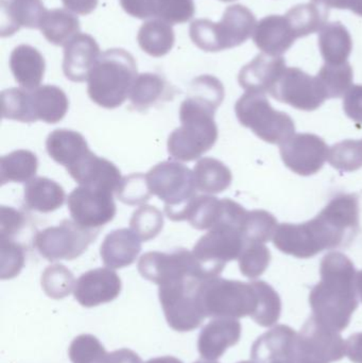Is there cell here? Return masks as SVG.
<instances>
[{
    "label": "cell",
    "mask_w": 362,
    "mask_h": 363,
    "mask_svg": "<svg viewBox=\"0 0 362 363\" xmlns=\"http://www.w3.org/2000/svg\"><path fill=\"white\" fill-rule=\"evenodd\" d=\"M319 47L325 63L344 64L352 52V36L340 21L329 23L319 34Z\"/></svg>",
    "instance_id": "obj_23"
},
{
    "label": "cell",
    "mask_w": 362,
    "mask_h": 363,
    "mask_svg": "<svg viewBox=\"0 0 362 363\" xmlns=\"http://www.w3.org/2000/svg\"><path fill=\"white\" fill-rule=\"evenodd\" d=\"M38 169V157L32 151H13L0 159V184L28 183L35 178Z\"/></svg>",
    "instance_id": "obj_24"
},
{
    "label": "cell",
    "mask_w": 362,
    "mask_h": 363,
    "mask_svg": "<svg viewBox=\"0 0 362 363\" xmlns=\"http://www.w3.org/2000/svg\"><path fill=\"white\" fill-rule=\"evenodd\" d=\"M140 237L131 228H119L106 235L100 247L104 266L113 270L131 266L142 251Z\"/></svg>",
    "instance_id": "obj_18"
},
{
    "label": "cell",
    "mask_w": 362,
    "mask_h": 363,
    "mask_svg": "<svg viewBox=\"0 0 362 363\" xmlns=\"http://www.w3.org/2000/svg\"><path fill=\"white\" fill-rule=\"evenodd\" d=\"M242 125L270 144L286 143L295 133V123L284 113L276 112L264 94L247 93L235 106Z\"/></svg>",
    "instance_id": "obj_4"
},
{
    "label": "cell",
    "mask_w": 362,
    "mask_h": 363,
    "mask_svg": "<svg viewBox=\"0 0 362 363\" xmlns=\"http://www.w3.org/2000/svg\"><path fill=\"white\" fill-rule=\"evenodd\" d=\"M220 25L218 27L220 31L218 32L213 26L210 27L213 40L208 49L210 51H219L242 45L250 38L251 34L254 33L257 23L254 14L248 8L237 4L225 11Z\"/></svg>",
    "instance_id": "obj_15"
},
{
    "label": "cell",
    "mask_w": 362,
    "mask_h": 363,
    "mask_svg": "<svg viewBox=\"0 0 362 363\" xmlns=\"http://www.w3.org/2000/svg\"><path fill=\"white\" fill-rule=\"evenodd\" d=\"M253 40L264 53L282 57L295 44L297 36L286 16L270 15L257 23Z\"/></svg>",
    "instance_id": "obj_19"
},
{
    "label": "cell",
    "mask_w": 362,
    "mask_h": 363,
    "mask_svg": "<svg viewBox=\"0 0 362 363\" xmlns=\"http://www.w3.org/2000/svg\"><path fill=\"white\" fill-rule=\"evenodd\" d=\"M113 196V192L79 185L67 198L72 220L84 228L100 230L116 216V204Z\"/></svg>",
    "instance_id": "obj_11"
},
{
    "label": "cell",
    "mask_w": 362,
    "mask_h": 363,
    "mask_svg": "<svg viewBox=\"0 0 362 363\" xmlns=\"http://www.w3.org/2000/svg\"><path fill=\"white\" fill-rule=\"evenodd\" d=\"M281 153L288 167L304 155L295 172L299 174H312L322 167L327 159V148L324 142L317 136L298 135L284 143Z\"/></svg>",
    "instance_id": "obj_16"
},
{
    "label": "cell",
    "mask_w": 362,
    "mask_h": 363,
    "mask_svg": "<svg viewBox=\"0 0 362 363\" xmlns=\"http://www.w3.org/2000/svg\"><path fill=\"white\" fill-rule=\"evenodd\" d=\"M12 70L17 82L23 89H38L44 76V63L36 57H18L13 60Z\"/></svg>",
    "instance_id": "obj_36"
},
{
    "label": "cell",
    "mask_w": 362,
    "mask_h": 363,
    "mask_svg": "<svg viewBox=\"0 0 362 363\" xmlns=\"http://www.w3.org/2000/svg\"><path fill=\"white\" fill-rule=\"evenodd\" d=\"M327 98H339L348 93L353 82V68L350 63H325L317 76Z\"/></svg>",
    "instance_id": "obj_29"
},
{
    "label": "cell",
    "mask_w": 362,
    "mask_h": 363,
    "mask_svg": "<svg viewBox=\"0 0 362 363\" xmlns=\"http://www.w3.org/2000/svg\"><path fill=\"white\" fill-rule=\"evenodd\" d=\"M344 104L346 114L355 121L362 123V85L349 89Z\"/></svg>",
    "instance_id": "obj_39"
},
{
    "label": "cell",
    "mask_w": 362,
    "mask_h": 363,
    "mask_svg": "<svg viewBox=\"0 0 362 363\" xmlns=\"http://www.w3.org/2000/svg\"><path fill=\"white\" fill-rule=\"evenodd\" d=\"M0 112L4 119L19 123H36L32 111L31 93L26 89H12L2 91Z\"/></svg>",
    "instance_id": "obj_28"
},
{
    "label": "cell",
    "mask_w": 362,
    "mask_h": 363,
    "mask_svg": "<svg viewBox=\"0 0 362 363\" xmlns=\"http://www.w3.org/2000/svg\"><path fill=\"white\" fill-rule=\"evenodd\" d=\"M193 363H210V362H193Z\"/></svg>",
    "instance_id": "obj_44"
},
{
    "label": "cell",
    "mask_w": 362,
    "mask_h": 363,
    "mask_svg": "<svg viewBox=\"0 0 362 363\" xmlns=\"http://www.w3.org/2000/svg\"><path fill=\"white\" fill-rule=\"evenodd\" d=\"M146 363H183L178 358L172 357V356H164V357L153 358L148 360Z\"/></svg>",
    "instance_id": "obj_42"
},
{
    "label": "cell",
    "mask_w": 362,
    "mask_h": 363,
    "mask_svg": "<svg viewBox=\"0 0 362 363\" xmlns=\"http://www.w3.org/2000/svg\"><path fill=\"white\" fill-rule=\"evenodd\" d=\"M227 324L221 322H210L202 330L198 340V351L200 355L205 359H213L218 357L223 347L227 345Z\"/></svg>",
    "instance_id": "obj_34"
},
{
    "label": "cell",
    "mask_w": 362,
    "mask_h": 363,
    "mask_svg": "<svg viewBox=\"0 0 362 363\" xmlns=\"http://www.w3.org/2000/svg\"><path fill=\"white\" fill-rule=\"evenodd\" d=\"M28 224L25 213L11 206L0 207V239H14Z\"/></svg>",
    "instance_id": "obj_38"
},
{
    "label": "cell",
    "mask_w": 362,
    "mask_h": 363,
    "mask_svg": "<svg viewBox=\"0 0 362 363\" xmlns=\"http://www.w3.org/2000/svg\"><path fill=\"white\" fill-rule=\"evenodd\" d=\"M286 69V62L282 57L261 53L239 74V83L249 93H269Z\"/></svg>",
    "instance_id": "obj_17"
},
{
    "label": "cell",
    "mask_w": 362,
    "mask_h": 363,
    "mask_svg": "<svg viewBox=\"0 0 362 363\" xmlns=\"http://www.w3.org/2000/svg\"><path fill=\"white\" fill-rule=\"evenodd\" d=\"M166 215L172 221H187L193 228L199 230H212L220 224L244 228L247 213L239 204L210 194L196 196L180 208L166 211Z\"/></svg>",
    "instance_id": "obj_5"
},
{
    "label": "cell",
    "mask_w": 362,
    "mask_h": 363,
    "mask_svg": "<svg viewBox=\"0 0 362 363\" xmlns=\"http://www.w3.org/2000/svg\"><path fill=\"white\" fill-rule=\"evenodd\" d=\"M68 355L72 363H108L110 354L93 335H80L70 343Z\"/></svg>",
    "instance_id": "obj_32"
},
{
    "label": "cell",
    "mask_w": 362,
    "mask_h": 363,
    "mask_svg": "<svg viewBox=\"0 0 362 363\" xmlns=\"http://www.w3.org/2000/svg\"><path fill=\"white\" fill-rule=\"evenodd\" d=\"M76 283L72 271L60 264L47 267L40 279L43 290L53 300H62L69 296L74 291Z\"/></svg>",
    "instance_id": "obj_30"
},
{
    "label": "cell",
    "mask_w": 362,
    "mask_h": 363,
    "mask_svg": "<svg viewBox=\"0 0 362 363\" xmlns=\"http://www.w3.org/2000/svg\"><path fill=\"white\" fill-rule=\"evenodd\" d=\"M26 249L14 239H0V279L18 277L25 267Z\"/></svg>",
    "instance_id": "obj_33"
},
{
    "label": "cell",
    "mask_w": 362,
    "mask_h": 363,
    "mask_svg": "<svg viewBox=\"0 0 362 363\" xmlns=\"http://www.w3.org/2000/svg\"><path fill=\"white\" fill-rule=\"evenodd\" d=\"M116 196L121 202L131 206L145 205L152 196L146 174H133L123 178L117 189Z\"/></svg>",
    "instance_id": "obj_35"
},
{
    "label": "cell",
    "mask_w": 362,
    "mask_h": 363,
    "mask_svg": "<svg viewBox=\"0 0 362 363\" xmlns=\"http://www.w3.org/2000/svg\"><path fill=\"white\" fill-rule=\"evenodd\" d=\"M163 228V213L152 205L145 204L138 207L130 220V228L145 242L157 238Z\"/></svg>",
    "instance_id": "obj_31"
},
{
    "label": "cell",
    "mask_w": 362,
    "mask_h": 363,
    "mask_svg": "<svg viewBox=\"0 0 362 363\" xmlns=\"http://www.w3.org/2000/svg\"><path fill=\"white\" fill-rule=\"evenodd\" d=\"M99 232L79 225L74 220H64L59 225L36 233L33 243L40 255L49 262L74 260L87 251Z\"/></svg>",
    "instance_id": "obj_6"
},
{
    "label": "cell",
    "mask_w": 362,
    "mask_h": 363,
    "mask_svg": "<svg viewBox=\"0 0 362 363\" xmlns=\"http://www.w3.org/2000/svg\"><path fill=\"white\" fill-rule=\"evenodd\" d=\"M357 228V199L344 196L334 199L320 215L307 223L278 226L273 241L284 253L307 257L324 249L346 245L354 238Z\"/></svg>",
    "instance_id": "obj_1"
},
{
    "label": "cell",
    "mask_w": 362,
    "mask_h": 363,
    "mask_svg": "<svg viewBox=\"0 0 362 363\" xmlns=\"http://www.w3.org/2000/svg\"><path fill=\"white\" fill-rule=\"evenodd\" d=\"M66 201L64 188L48 178H34L26 184L23 202L31 211L49 213L63 206Z\"/></svg>",
    "instance_id": "obj_21"
},
{
    "label": "cell",
    "mask_w": 362,
    "mask_h": 363,
    "mask_svg": "<svg viewBox=\"0 0 362 363\" xmlns=\"http://www.w3.org/2000/svg\"><path fill=\"white\" fill-rule=\"evenodd\" d=\"M203 279L185 277L159 286V298L168 325L176 332H191L201 325L206 315L200 302Z\"/></svg>",
    "instance_id": "obj_3"
},
{
    "label": "cell",
    "mask_w": 362,
    "mask_h": 363,
    "mask_svg": "<svg viewBox=\"0 0 362 363\" xmlns=\"http://www.w3.org/2000/svg\"><path fill=\"white\" fill-rule=\"evenodd\" d=\"M49 157L65 168L70 167L83 155L89 152V147L82 134L72 130H55L46 140Z\"/></svg>",
    "instance_id": "obj_20"
},
{
    "label": "cell",
    "mask_w": 362,
    "mask_h": 363,
    "mask_svg": "<svg viewBox=\"0 0 362 363\" xmlns=\"http://www.w3.org/2000/svg\"><path fill=\"white\" fill-rule=\"evenodd\" d=\"M123 284L113 269L97 268L83 273L77 279L74 296L81 306L91 308L118 298Z\"/></svg>",
    "instance_id": "obj_13"
},
{
    "label": "cell",
    "mask_w": 362,
    "mask_h": 363,
    "mask_svg": "<svg viewBox=\"0 0 362 363\" xmlns=\"http://www.w3.org/2000/svg\"><path fill=\"white\" fill-rule=\"evenodd\" d=\"M246 243L242 228L220 224L203 235L191 252L208 275L215 279L227 262L240 257Z\"/></svg>",
    "instance_id": "obj_8"
},
{
    "label": "cell",
    "mask_w": 362,
    "mask_h": 363,
    "mask_svg": "<svg viewBox=\"0 0 362 363\" xmlns=\"http://www.w3.org/2000/svg\"><path fill=\"white\" fill-rule=\"evenodd\" d=\"M66 170L79 185L98 188L113 194H116L123 179L120 170L112 162L98 157L91 151Z\"/></svg>",
    "instance_id": "obj_14"
},
{
    "label": "cell",
    "mask_w": 362,
    "mask_h": 363,
    "mask_svg": "<svg viewBox=\"0 0 362 363\" xmlns=\"http://www.w3.org/2000/svg\"><path fill=\"white\" fill-rule=\"evenodd\" d=\"M270 95L278 101L304 111L316 110L327 99L318 78L297 67L284 70Z\"/></svg>",
    "instance_id": "obj_12"
},
{
    "label": "cell",
    "mask_w": 362,
    "mask_h": 363,
    "mask_svg": "<svg viewBox=\"0 0 362 363\" xmlns=\"http://www.w3.org/2000/svg\"><path fill=\"white\" fill-rule=\"evenodd\" d=\"M225 1H233V0H225Z\"/></svg>",
    "instance_id": "obj_45"
},
{
    "label": "cell",
    "mask_w": 362,
    "mask_h": 363,
    "mask_svg": "<svg viewBox=\"0 0 362 363\" xmlns=\"http://www.w3.org/2000/svg\"><path fill=\"white\" fill-rule=\"evenodd\" d=\"M135 74V66L129 60H104L89 74V98L110 110L123 106L131 93Z\"/></svg>",
    "instance_id": "obj_7"
},
{
    "label": "cell",
    "mask_w": 362,
    "mask_h": 363,
    "mask_svg": "<svg viewBox=\"0 0 362 363\" xmlns=\"http://www.w3.org/2000/svg\"><path fill=\"white\" fill-rule=\"evenodd\" d=\"M352 0H312L315 4H320V6H324L327 9L335 8V9H349L350 4Z\"/></svg>",
    "instance_id": "obj_41"
},
{
    "label": "cell",
    "mask_w": 362,
    "mask_h": 363,
    "mask_svg": "<svg viewBox=\"0 0 362 363\" xmlns=\"http://www.w3.org/2000/svg\"><path fill=\"white\" fill-rule=\"evenodd\" d=\"M167 85L157 74H142L134 82L130 100L138 112H146L164 100H168Z\"/></svg>",
    "instance_id": "obj_27"
},
{
    "label": "cell",
    "mask_w": 362,
    "mask_h": 363,
    "mask_svg": "<svg viewBox=\"0 0 362 363\" xmlns=\"http://www.w3.org/2000/svg\"><path fill=\"white\" fill-rule=\"evenodd\" d=\"M217 108L199 98L189 96L181 104V125L168 138L170 157L176 162H193L214 147L218 140L215 123Z\"/></svg>",
    "instance_id": "obj_2"
},
{
    "label": "cell",
    "mask_w": 362,
    "mask_h": 363,
    "mask_svg": "<svg viewBox=\"0 0 362 363\" xmlns=\"http://www.w3.org/2000/svg\"><path fill=\"white\" fill-rule=\"evenodd\" d=\"M152 196L165 203V211L180 208L197 196L193 170L180 162H163L146 174Z\"/></svg>",
    "instance_id": "obj_9"
},
{
    "label": "cell",
    "mask_w": 362,
    "mask_h": 363,
    "mask_svg": "<svg viewBox=\"0 0 362 363\" xmlns=\"http://www.w3.org/2000/svg\"><path fill=\"white\" fill-rule=\"evenodd\" d=\"M329 14V9L310 2L293 6L285 16L290 23L293 33L299 38L321 31L327 25Z\"/></svg>",
    "instance_id": "obj_25"
},
{
    "label": "cell",
    "mask_w": 362,
    "mask_h": 363,
    "mask_svg": "<svg viewBox=\"0 0 362 363\" xmlns=\"http://www.w3.org/2000/svg\"><path fill=\"white\" fill-rule=\"evenodd\" d=\"M204 100L218 108L225 97L222 84L213 77L205 76L197 79L191 86V95Z\"/></svg>",
    "instance_id": "obj_37"
},
{
    "label": "cell",
    "mask_w": 362,
    "mask_h": 363,
    "mask_svg": "<svg viewBox=\"0 0 362 363\" xmlns=\"http://www.w3.org/2000/svg\"><path fill=\"white\" fill-rule=\"evenodd\" d=\"M108 363H142V360L135 352L120 349L108 355Z\"/></svg>",
    "instance_id": "obj_40"
},
{
    "label": "cell",
    "mask_w": 362,
    "mask_h": 363,
    "mask_svg": "<svg viewBox=\"0 0 362 363\" xmlns=\"http://www.w3.org/2000/svg\"><path fill=\"white\" fill-rule=\"evenodd\" d=\"M349 9H350L352 12H354L355 14L362 17V0H352Z\"/></svg>",
    "instance_id": "obj_43"
},
{
    "label": "cell",
    "mask_w": 362,
    "mask_h": 363,
    "mask_svg": "<svg viewBox=\"0 0 362 363\" xmlns=\"http://www.w3.org/2000/svg\"><path fill=\"white\" fill-rule=\"evenodd\" d=\"M193 176L198 191L205 194H220L231 185L232 182L229 168L212 157L199 160L193 168Z\"/></svg>",
    "instance_id": "obj_26"
},
{
    "label": "cell",
    "mask_w": 362,
    "mask_h": 363,
    "mask_svg": "<svg viewBox=\"0 0 362 363\" xmlns=\"http://www.w3.org/2000/svg\"><path fill=\"white\" fill-rule=\"evenodd\" d=\"M32 111L36 121L55 125L63 121L69 108L67 96L59 87L43 86L31 93Z\"/></svg>",
    "instance_id": "obj_22"
},
{
    "label": "cell",
    "mask_w": 362,
    "mask_h": 363,
    "mask_svg": "<svg viewBox=\"0 0 362 363\" xmlns=\"http://www.w3.org/2000/svg\"><path fill=\"white\" fill-rule=\"evenodd\" d=\"M137 267L145 279L157 286L185 277H199L203 281L212 279L193 252L186 249H178L171 253L148 252L140 257Z\"/></svg>",
    "instance_id": "obj_10"
}]
</instances>
